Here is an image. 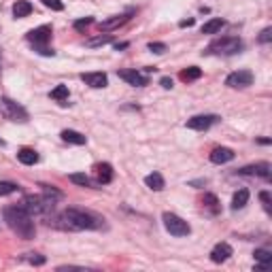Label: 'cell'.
Segmentation results:
<instances>
[{"label":"cell","instance_id":"obj_39","mask_svg":"<svg viewBox=\"0 0 272 272\" xmlns=\"http://www.w3.org/2000/svg\"><path fill=\"white\" fill-rule=\"evenodd\" d=\"M179 26H181V28H189V26H194V19H183Z\"/></svg>","mask_w":272,"mask_h":272},{"label":"cell","instance_id":"obj_11","mask_svg":"<svg viewBox=\"0 0 272 272\" xmlns=\"http://www.w3.org/2000/svg\"><path fill=\"white\" fill-rule=\"evenodd\" d=\"M26 38L30 40V43H34V45H45L51 38V26H38V28H34V30L28 32Z\"/></svg>","mask_w":272,"mask_h":272},{"label":"cell","instance_id":"obj_31","mask_svg":"<svg viewBox=\"0 0 272 272\" xmlns=\"http://www.w3.org/2000/svg\"><path fill=\"white\" fill-rule=\"evenodd\" d=\"M204 204H206L208 208H213V211H217V204H219L217 196H213V194H206V196H204Z\"/></svg>","mask_w":272,"mask_h":272},{"label":"cell","instance_id":"obj_32","mask_svg":"<svg viewBox=\"0 0 272 272\" xmlns=\"http://www.w3.org/2000/svg\"><path fill=\"white\" fill-rule=\"evenodd\" d=\"M26 259H28L30 264H34V266H43V264H45V257L38 255V253H28Z\"/></svg>","mask_w":272,"mask_h":272},{"label":"cell","instance_id":"obj_35","mask_svg":"<svg viewBox=\"0 0 272 272\" xmlns=\"http://www.w3.org/2000/svg\"><path fill=\"white\" fill-rule=\"evenodd\" d=\"M149 51H153V54H164L166 45L164 43H149Z\"/></svg>","mask_w":272,"mask_h":272},{"label":"cell","instance_id":"obj_23","mask_svg":"<svg viewBox=\"0 0 272 272\" xmlns=\"http://www.w3.org/2000/svg\"><path fill=\"white\" fill-rule=\"evenodd\" d=\"M247 202H249V192H247V189H240V192H236L234 198H232V211H238V208H242Z\"/></svg>","mask_w":272,"mask_h":272},{"label":"cell","instance_id":"obj_28","mask_svg":"<svg viewBox=\"0 0 272 272\" xmlns=\"http://www.w3.org/2000/svg\"><path fill=\"white\" fill-rule=\"evenodd\" d=\"M13 192H17V185L15 183L0 181V196H9V194H13Z\"/></svg>","mask_w":272,"mask_h":272},{"label":"cell","instance_id":"obj_29","mask_svg":"<svg viewBox=\"0 0 272 272\" xmlns=\"http://www.w3.org/2000/svg\"><path fill=\"white\" fill-rule=\"evenodd\" d=\"M40 2H43L47 9H51V11H62V9H64L62 0H40Z\"/></svg>","mask_w":272,"mask_h":272},{"label":"cell","instance_id":"obj_26","mask_svg":"<svg viewBox=\"0 0 272 272\" xmlns=\"http://www.w3.org/2000/svg\"><path fill=\"white\" fill-rule=\"evenodd\" d=\"M68 179H71V181L73 183H77V185H83V187H90V177L88 175H83V172H73V175L71 177H68Z\"/></svg>","mask_w":272,"mask_h":272},{"label":"cell","instance_id":"obj_3","mask_svg":"<svg viewBox=\"0 0 272 272\" xmlns=\"http://www.w3.org/2000/svg\"><path fill=\"white\" fill-rule=\"evenodd\" d=\"M26 208L28 213L34 217H43L47 219L49 215H54V208H55V200L51 198V196L43 194V196H26L24 198V204H21Z\"/></svg>","mask_w":272,"mask_h":272},{"label":"cell","instance_id":"obj_12","mask_svg":"<svg viewBox=\"0 0 272 272\" xmlns=\"http://www.w3.org/2000/svg\"><path fill=\"white\" fill-rule=\"evenodd\" d=\"M119 77L124 79L126 83L134 85V88H143V85H147V83H149V79L145 77L143 73H138V71H121V73H119Z\"/></svg>","mask_w":272,"mask_h":272},{"label":"cell","instance_id":"obj_6","mask_svg":"<svg viewBox=\"0 0 272 272\" xmlns=\"http://www.w3.org/2000/svg\"><path fill=\"white\" fill-rule=\"evenodd\" d=\"M242 49V40L236 36H225L219 38L208 47V51H215V54H223V55H234Z\"/></svg>","mask_w":272,"mask_h":272},{"label":"cell","instance_id":"obj_8","mask_svg":"<svg viewBox=\"0 0 272 272\" xmlns=\"http://www.w3.org/2000/svg\"><path fill=\"white\" fill-rule=\"evenodd\" d=\"M219 117L217 115H196V117L192 119H187V128L189 130H198V132H204L208 130L213 124H215Z\"/></svg>","mask_w":272,"mask_h":272},{"label":"cell","instance_id":"obj_18","mask_svg":"<svg viewBox=\"0 0 272 272\" xmlns=\"http://www.w3.org/2000/svg\"><path fill=\"white\" fill-rule=\"evenodd\" d=\"M128 19H130V13H126V15H115V17H111V19H104V21H102V24H100V30H113V28L126 24Z\"/></svg>","mask_w":272,"mask_h":272},{"label":"cell","instance_id":"obj_5","mask_svg":"<svg viewBox=\"0 0 272 272\" xmlns=\"http://www.w3.org/2000/svg\"><path fill=\"white\" fill-rule=\"evenodd\" d=\"M162 221H164V228L168 230L172 236H187L189 232H192L189 223L179 215H175V213H164V215H162Z\"/></svg>","mask_w":272,"mask_h":272},{"label":"cell","instance_id":"obj_27","mask_svg":"<svg viewBox=\"0 0 272 272\" xmlns=\"http://www.w3.org/2000/svg\"><path fill=\"white\" fill-rule=\"evenodd\" d=\"M109 43H111V36L109 34H100V36L88 40V47H100V45H109Z\"/></svg>","mask_w":272,"mask_h":272},{"label":"cell","instance_id":"obj_13","mask_svg":"<svg viewBox=\"0 0 272 272\" xmlns=\"http://www.w3.org/2000/svg\"><path fill=\"white\" fill-rule=\"evenodd\" d=\"M238 175H257V177L268 179L270 177V164H268V162H259V164L245 166V168L238 170Z\"/></svg>","mask_w":272,"mask_h":272},{"label":"cell","instance_id":"obj_40","mask_svg":"<svg viewBox=\"0 0 272 272\" xmlns=\"http://www.w3.org/2000/svg\"><path fill=\"white\" fill-rule=\"evenodd\" d=\"M126 47H128V43H117V45H115V49H126Z\"/></svg>","mask_w":272,"mask_h":272},{"label":"cell","instance_id":"obj_24","mask_svg":"<svg viewBox=\"0 0 272 272\" xmlns=\"http://www.w3.org/2000/svg\"><path fill=\"white\" fill-rule=\"evenodd\" d=\"M202 77V71L198 66H189V68H185V71L181 73V79L183 81H196V79H200Z\"/></svg>","mask_w":272,"mask_h":272},{"label":"cell","instance_id":"obj_37","mask_svg":"<svg viewBox=\"0 0 272 272\" xmlns=\"http://www.w3.org/2000/svg\"><path fill=\"white\" fill-rule=\"evenodd\" d=\"M259 198H262V202H264V208L270 213V194L268 192H262V194H259Z\"/></svg>","mask_w":272,"mask_h":272},{"label":"cell","instance_id":"obj_1","mask_svg":"<svg viewBox=\"0 0 272 272\" xmlns=\"http://www.w3.org/2000/svg\"><path fill=\"white\" fill-rule=\"evenodd\" d=\"M54 221L55 228L62 230H71V232H81V230H96L100 228V217H96L94 213L88 211H81V208H66L60 217L51 219L47 217V223Z\"/></svg>","mask_w":272,"mask_h":272},{"label":"cell","instance_id":"obj_38","mask_svg":"<svg viewBox=\"0 0 272 272\" xmlns=\"http://www.w3.org/2000/svg\"><path fill=\"white\" fill-rule=\"evenodd\" d=\"M160 85H162L164 90H172V79H170V77H162V79H160Z\"/></svg>","mask_w":272,"mask_h":272},{"label":"cell","instance_id":"obj_36","mask_svg":"<svg viewBox=\"0 0 272 272\" xmlns=\"http://www.w3.org/2000/svg\"><path fill=\"white\" fill-rule=\"evenodd\" d=\"M34 47H36V54H40V55H51V57L55 55L54 49H47V47H43V45H34Z\"/></svg>","mask_w":272,"mask_h":272},{"label":"cell","instance_id":"obj_20","mask_svg":"<svg viewBox=\"0 0 272 272\" xmlns=\"http://www.w3.org/2000/svg\"><path fill=\"white\" fill-rule=\"evenodd\" d=\"M96 170H98V181H100L102 185L113 181V166L111 164H98Z\"/></svg>","mask_w":272,"mask_h":272},{"label":"cell","instance_id":"obj_15","mask_svg":"<svg viewBox=\"0 0 272 272\" xmlns=\"http://www.w3.org/2000/svg\"><path fill=\"white\" fill-rule=\"evenodd\" d=\"M253 257H255V262H259V266H257L259 270H268V268H270V264H272V253L268 251V249H255Z\"/></svg>","mask_w":272,"mask_h":272},{"label":"cell","instance_id":"obj_9","mask_svg":"<svg viewBox=\"0 0 272 272\" xmlns=\"http://www.w3.org/2000/svg\"><path fill=\"white\" fill-rule=\"evenodd\" d=\"M232 247L228 245V242H219V245L213 247V251H211V259L215 264H223V262H228L230 257H232Z\"/></svg>","mask_w":272,"mask_h":272},{"label":"cell","instance_id":"obj_16","mask_svg":"<svg viewBox=\"0 0 272 272\" xmlns=\"http://www.w3.org/2000/svg\"><path fill=\"white\" fill-rule=\"evenodd\" d=\"M17 158H19L21 164H26V166H34V164L38 162V153L34 151V149H30V147H24V149H19Z\"/></svg>","mask_w":272,"mask_h":272},{"label":"cell","instance_id":"obj_17","mask_svg":"<svg viewBox=\"0 0 272 272\" xmlns=\"http://www.w3.org/2000/svg\"><path fill=\"white\" fill-rule=\"evenodd\" d=\"M145 183H147L149 189H153V192H162L164 189V177L160 175V172H151V175L145 177Z\"/></svg>","mask_w":272,"mask_h":272},{"label":"cell","instance_id":"obj_19","mask_svg":"<svg viewBox=\"0 0 272 272\" xmlns=\"http://www.w3.org/2000/svg\"><path fill=\"white\" fill-rule=\"evenodd\" d=\"M32 13V4L28 2V0H17V2L13 4V15L17 17V19H21V17H28Z\"/></svg>","mask_w":272,"mask_h":272},{"label":"cell","instance_id":"obj_22","mask_svg":"<svg viewBox=\"0 0 272 272\" xmlns=\"http://www.w3.org/2000/svg\"><path fill=\"white\" fill-rule=\"evenodd\" d=\"M62 141L73 143V145H85V136L77 130H64L62 132Z\"/></svg>","mask_w":272,"mask_h":272},{"label":"cell","instance_id":"obj_25","mask_svg":"<svg viewBox=\"0 0 272 272\" xmlns=\"http://www.w3.org/2000/svg\"><path fill=\"white\" fill-rule=\"evenodd\" d=\"M51 98H54V100H57V102L68 100V88H66V85H57V88L51 91Z\"/></svg>","mask_w":272,"mask_h":272},{"label":"cell","instance_id":"obj_30","mask_svg":"<svg viewBox=\"0 0 272 272\" xmlns=\"http://www.w3.org/2000/svg\"><path fill=\"white\" fill-rule=\"evenodd\" d=\"M91 24H94V17H85V19L74 21V28H77V30H85V28H90Z\"/></svg>","mask_w":272,"mask_h":272},{"label":"cell","instance_id":"obj_2","mask_svg":"<svg viewBox=\"0 0 272 272\" xmlns=\"http://www.w3.org/2000/svg\"><path fill=\"white\" fill-rule=\"evenodd\" d=\"M4 221L7 225L17 236H21L24 240H30L34 238L36 234V228H34V221H32V215L26 211L24 206H7L2 213Z\"/></svg>","mask_w":272,"mask_h":272},{"label":"cell","instance_id":"obj_34","mask_svg":"<svg viewBox=\"0 0 272 272\" xmlns=\"http://www.w3.org/2000/svg\"><path fill=\"white\" fill-rule=\"evenodd\" d=\"M43 192L47 194V196H54V198H57V200L62 198V192H57V189L51 187V185H43Z\"/></svg>","mask_w":272,"mask_h":272},{"label":"cell","instance_id":"obj_33","mask_svg":"<svg viewBox=\"0 0 272 272\" xmlns=\"http://www.w3.org/2000/svg\"><path fill=\"white\" fill-rule=\"evenodd\" d=\"M259 43H270V40H272V28H264V30H262V34H259Z\"/></svg>","mask_w":272,"mask_h":272},{"label":"cell","instance_id":"obj_10","mask_svg":"<svg viewBox=\"0 0 272 272\" xmlns=\"http://www.w3.org/2000/svg\"><path fill=\"white\" fill-rule=\"evenodd\" d=\"M81 79H83L85 85H90L94 90H100L109 85V77L104 73H85V74H81Z\"/></svg>","mask_w":272,"mask_h":272},{"label":"cell","instance_id":"obj_14","mask_svg":"<svg viewBox=\"0 0 272 272\" xmlns=\"http://www.w3.org/2000/svg\"><path fill=\"white\" fill-rule=\"evenodd\" d=\"M234 160V151L228 147H215L211 151V162L213 164H228Z\"/></svg>","mask_w":272,"mask_h":272},{"label":"cell","instance_id":"obj_21","mask_svg":"<svg viewBox=\"0 0 272 272\" xmlns=\"http://www.w3.org/2000/svg\"><path fill=\"white\" fill-rule=\"evenodd\" d=\"M225 21L221 19V17H213V19H208L204 26H202V34H215L223 28Z\"/></svg>","mask_w":272,"mask_h":272},{"label":"cell","instance_id":"obj_7","mask_svg":"<svg viewBox=\"0 0 272 272\" xmlns=\"http://www.w3.org/2000/svg\"><path fill=\"white\" fill-rule=\"evenodd\" d=\"M251 83H253V73L251 71H236L225 79V85H230V88H234V90L249 88Z\"/></svg>","mask_w":272,"mask_h":272},{"label":"cell","instance_id":"obj_4","mask_svg":"<svg viewBox=\"0 0 272 272\" xmlns=\"http://www.w3.org/2000/svg\"><path fill=\"white\" fill-rule=\"evenodd\" d=\"M0 111H2L4 117L15 121V124H26L28 121V111L11 98H0Z\"/></svg>","mask_w":272,"mask_h":272}]
</instances>
